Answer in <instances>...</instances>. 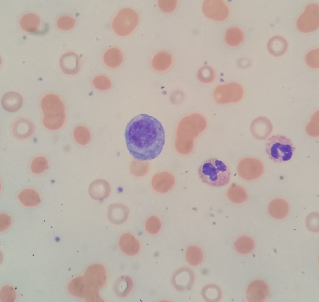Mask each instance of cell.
Here are the masks:
<instances>
[{
    "mask_svg": "<svg viewBox=\"0 0 319 302\" xmlns=\"http://www.w3.org/2000/svg\"><path fill=\"white\" fill-rule=\"evenodd\" d=\"M173 62V57L169 52L164 50L156 53L152 58L151 65L153 69L159 72L165 71L169 69Z\"/></svg>",
    "mask_w": 319,
    "mask_h": 302,
    "instance_id": "cell-21",
    "label": "cell"
},
{
    "mask_svg": "<svg viewBox=\"0 0 319 302\" xmlns=\"http://www.w3.org/2000/svg\"><path fill=\"white\" fill-rule=\"evenodd\" d=\"M41 19L37 15L33 13H28L23 15L19 21L20 26L24 31L30 33H35L39 29Z\"/></svg>",
    "mask_w": 319,
    "mask_h": 302,
    "instance_id": "cell-24",
    "label": "cell"
},
{
    "mask_svg": "<svg viewBox=\"0 0 319 302\" xmlns=\"http://www.w3.org/2000/svg\"><path fill=\"white\" fill-rule=\"evenodd\" d=\"M202 295L205 300L209 301L219 300L221 297V292L220 288L214 285L205 286L202 291Z\"/></svg>",
    "mask_w": 319,
    "mask_h": 302,
    "instance_id": "cell-35",
    "label": "cell"
},
{
    "mask_svg": "<svg viewBox=\"0 0 319 302\" xmlns=\"http://www.w3.org/2000/svg\"><path fill=\"white\" fill-rule=\"evenodd\" d=\"M243 88L236 82H231L217 87L213 92V97L217 103L221 104L235 103L242 98Z\"/></svg>",
    "mask_w": 319,
    "mask_h": 302,
    "instance_id": "cell-7",
    "label": "cell"
},
{
    "mask_svg": "<svg viewBox=\"0 0 319 302\" xmlns=\"http://www.w3.org/2000/svg\"><path fill=\"white\" fill-rule=\"evenodd\" d=\"M319 48L311 50L306 54L305 61L310 67L319 69Z\"/></svg>",
    "mask_w": 319,
    "mask_h": 302,
    "instance_id": "cell-41",
    "label": "cell"
},
{
    "mask_svg": "<svg viewBox=\"0 0 319 302\" xmlns=\"http://www.w3.org/2000/svg\"><path fill=\"white\" fill-rule=\"evenodd\" d=\"M264 170V165L262 162L259 159L253 157L242 159L237 166L239 175L243 179L248 181L259 178L263 174Z\"/></svg>",
    "mask_w": 319,
    "mask_h": 302,
    "instance_id": "cell-9",
    "label": "cell"
},
{
    "mask_svg": "<svg viewBox=\"0 0 319 302\" xmlns=\"http://www.w3.org/2000/svg\"><path fill=\"white\" fill-rule=\"evenodd\" d=\"M129 212V208L123 204H112L110 205L108 208V218L113 224H121L126 221Z\"/></svg>",
    "mask_w": 319,
    "mask_h": 302,
    "instance_id": "cell-18",
    "label": "cell"
},
{
    "mask_svg": "<svg viewBox=\"0 0 319 302\" xmlns=\"http://www.w3.org/2000/svg\"><path fill=\"white\" fill-rule=\"evenodd\" d=\"M234 247L238 253L246 254L251 252L255 247L254 240L247 235H242L238 237L234 243Z\"/></svg>",
    "mask_w": 319,
    "mask_h": 302,
    "instance_id": "cell-30",
    "label": "cell"
},
{
    "mask_svg": "<svg viewBox=\"0 0 319 302\" xmlns=\"http://www.w3.org/2000/svg\"><path fill=\"white\" fill-rule=\"evenodd\" d=\"M319 216L316 212L310 213L307 216L306 220V225L308 229L313 232H317L319 230Z\"/></svg>",
    "mask_w": 319,
    "mask_h": 302,
    "instance_id": "cell-42",
    "label": "cell"
},
{
    "mask_svg": "<svg viewBox=\"0 0 319 302\" xmlns=\"http://www.w3.org/2000/svg\"><path fill=\"white\" fill-rule=\"evenodd\" d=\"M158 5L162 12L165 13H171L176 8L177 1L175 0H160L158 1Z\"/></svg>",
    "mask_w": 319,
    "mask_h": 302,
    "instance_id": "cell-43",
    "label": "cell"
},
{
    "mask_svg": "<svg viewBox=\"0 0 319 302\" xmlns=\"http://www.w3.org/2000/svg\"><path fill=\"white\" fill-rule=\"evenodd\" d=\"M272 123L267 117L261 116L254 120L251 123L250 130L253 136L256 139L265 140L272 132Z\"/></svg>",
    "mask_w": 319,
    "mask_h": 302,
    "instance_id": "cell-14",
    "label": "cell"
},
{
    "mask_svg": "<svg viewBox=\"0 0 319 302\" xmlns=\"http://www.w3.org/2000/svg\"><path fill=\"white\" fill-rule=\"evenodd\" d=\"M110 192V188L108 183L106 180L98 179L96 180L90 185L88 192L93 199L101 200L107 198Z\"/></svg>",
    "mask_w": 319,
    "mask_h": 302,
    "instance_id": "cell-20",
    "label": "cell"
},
{
    "mask_svg": "<svg viewBox=\"0 0 319 302\" xmlns=\"http://www.w3.org/2000/svg\"><path fill=\"white\" fill-rule=\"evenodd\" d=\"M289 210V206L287 202L280 198L273 199L269 202L268 206L269 215L276 219H282L286 217L288 214Z\"/></svg>",
    "mask_w": 319,
    "mask_h": 302,
    "instance_id": "cell-19",
    "label": "cell"
},
{
    "mask_svg": "<svg viewBox=\"0 0 319 302\" xmlns=\"http://www.w3.org/2000/svg\"><path fill=\"white\" fill-rule=\"evenodd\" d=\"M118 243L121 251L127 255L133 256L139 251L140 242L131 233H125L122 234L119 239Z\"/></svg>",
    "mask_w": 319,
    "mask_h": 302,
    "instance_id": "cell-17",
    "label": "cell"
},
{
    "mask_svg": "<svg viewBox=\"0 0 319 302\" xmlns=\"http://www.w3.org/2000/svg\"><path fill=\"white\" fill-rule=\"evenodd\" d=\"M198 172L202 181L210 186L220 187L230 181L231 173L229 167L216 158L204 161L199 167Z\"/></svg>",
    "mask_w": 319,
    "mask_h": 302,
    "instance_id": "cell-2",
    "label": "cell"
},
{
    "mask_svg": "<svg viewBox=\"0 0 319 302\" xmlns=\"http://www.w3.org/2000/svg\"><path fill=\"white\" fill-rule=\"evenodd\" d=\"M269 293V288L263 280L257 279L252 281L246 289V296L250 302H262L267 298Z\"/></svg>",
    "mask_w": 319,
    "mask_h": 302,
    "instance_id": "cell-12",
    "label": "cell"
},
{
    "mask_svg": "<svg viewBox=\"0 0 319 302\" xmlns=\"http://www.w3.org/2000/svg\"><path fill=\"white\" fill-rule=\"evenodd\" d=\"M60 65L64 73L68 75H74L81 69V60L76 53L68 51L62 55L60 60Z\"/></svg>",
    "mask_w": 319,
    "mask_h": 302,
    "instance_id": "cell-13",
    "label": "cell"
},
{
    "mask_svg": "<svg viewBox=\"0 0 319 302\" xmlns=\"http://www.w3.org/2000/svg\"><path fill=\"white\" fill-rule=\"evenodd\" d=\"M16 293L12 287L5 286L1 289L0 298L2 301L12 302L15 300Z\"/></svg>",
    "mask_w": 319,
    "mask_h": 302,
    "instance_id": "cell-44",
    "label": "cell"
},
{
    "mask_svg": "<svg viewBox=\"0 0 319 302\" xmlns=\"http://www.w3.org/2000/svg\"><path fill=\"white\" fill-rule=\"evenodd\" d=\"M227 196L232 203L240 204L245 202L248 198V195L245 189L242 186L233 184L227 189Z\"/></svg>",
    "mask_w": 319,
    "mask_h": 302,
    "instance_id": "cell-28",
    "label": "cell"
},
{
    "mask_svg": "<svg viewBox=\"0 0 319 302\" xmlns=\"http://www.w3.org/2000/svg\"><path fill=\"white\" fill-rule=\"evenodd\" d=\"M76 21L74 18L68 15H64L60 17L56 22L58 27L63 31L72 29L75 26Z\"/></svg>",
    "mask_w": 319,
    "mask_h": 302,
    "instance_id": "cell-40",
    "label": "cell"
},
{
    "mask_svg": "<svg viewBox=\"0 0 319 302\" xmlns=\"http://www.w3.org/2000/svg\"><path fill=\"white\" fill-rule=\"evenodd\" d=\"M185 256L187 261L191 265L197 266L202 261L203 254L201 249L196 245L188 247L186 251Z\"/></svg>",
    "mask_w": 319,
    "mask_h": 302,
    "instance_id": "cell-32",
    "label": "cell"
},
{
    "mask_svg": "<svg viewBox=\"0 0 319 302\" xmlns=\"http://www.w3.org/2000/svg\"><path fill=\"white\" fill-rule=\"evenodd\" d=\"M295 147L291 140L282 135H273L265 144V151L269 158L273 162L281 163L290 160Z\"/></svg>",
    "mask_w": 319,
    "mask_h": 302,
    "instance_id": "cell-3",
    "label": "cell"
},
{
    "mask_svg": "<svg viewBox=\"0 0 319 302\" xmlns=\"http://www.w3.org/2000/svg\"><path fill=\"white\" fill-rule=\"evenodd\" d=\"M18 199L24 206L33 207L37 206L41 202L39 193L34 189L28 188L21 191L18 195Z\"/></svg>",
    "mask_w": 319,
    "mask_h": 302,
    "instance_id": "cell-26",
    "label": "cell"
},
{
    "mask_svg": "<svg viewBox=\"0 0 319 302\" xmlns=\"http://www.w3.org/2000/svg\"><path fill=\"white\" fill-rule=\"evenodd\" d=\"M42 118L56 120L66 116L64 104L57 94L49 93L44 95L40 101Z\"/></svg>",
    "mask_w": 319,
    "mask_h": 302,
    "instance_id": "cell-5",
    "label": "cell"
},
{
    "mask_svg": "<svg viewBox=\"0 0 319 302\" xmlns=\"http://www.w3.org/2000/svg\"><path fill=\"white\" fill-rule=\"evenodd\" d=\"M34 129L32 122L24 117L16 120L12 127L13 135L16 138L20 140H26L30 138L33 134Z\"/></svg>",
    "mask_w": 319,
    "mask_h": 302,
    "instance_id": "cell-15",
    "label": "cell"
},
{
    "mask_svg": "<svg viewBox=\"0 0 319 302\" xmlns=\"http://www.w3.org/2000/svg\"><path fill=\"white\" fill-rule=\"evenodd\" d=\"M146 231L151 234L158 233L161 228V223L157 217L153 215L148 218L145 224Z\"/></svg>",
    "mask_w": 319,
    "mask_h": 302,
    "instance_id": "cell-39",
    "label": "cell"
},
{
    "mask_svg": "<svg viewBox=\"0 0 319 302\" xmlns=\"http://www.w3.org/2000/svg\"><path fill=\"white\" fill-rule=\"evenodd\" d=\"M125 135L128 150L137 161L155 158L161 152L165 143L162 125L157 119L146 114L133 118L126 126Z\"/></svg>",
    "mask_w": 319,
    "mask_h": 302,
    "instance_id": "cell-1",
    "label": "cell"
},
{
    "mask_svg": "<svg viewBox=\"0 0 319 302\" xmlns=\"http://www.w3.org/2000/svg\"><path fill=\"white\" fill-rule=\"evenodd\" d=\"M243 31L236 27H232L226 30L224 37L226 43L229 46H236L240 45L244 39Z\"/></svg>",
    "mask_w": 319,
    "mask_h": 302,
    "instance_id": "cell-31",
    "label": "cell"
},
{
    "mask_svg": "<svg viewBox=\"0 0 319 302\" xmlns=\"http://www.w3.org/2000/svg\"><path fill=\"white\" fill-rule=\"evenodd\" d=\"M68 289L73 296L84 298L87 302H101L102 300L99 295V290L90 285L84 276L72 279L68 285Z\"/></svg>",
    "mask_w": 319,
    "mask_h": 302,
    "instance_id": "cell-6",
    "label": "cell"
},
{
    "mask_svg": "<svg viewBox=\"0 0 319 302\" xmlns=\"http://www.w3.org/2000/svg\"><path fill=\"white\" fill-rule=\"evenodd\" d=\"M1 103L3 108L7 111L15 112L21 107L23 99L21 96L18 93L11 91L4 95Z\"/></svg>",
    "mask_w": 319,
    "mask_h": 302,
    "instance_id": "cell-22",
    "label": "cell"
},
{
    "mask_svg": "<svg viewBox=\"0 0 319 302\" xmlns=\"http://www.w3.org/2000/svg\"><path fill=\"white\" fill-rule=\"evenodd\" d=\"M296 26L301 32L310 33L317 30L319 26V6L316 3L308 4L303 12L298 17Z\"/></svg>",
    "mask_w": 319,
    "mask_h": 302,
    "instance_id": "cell-8",
    "label": "cell"
},
{
    "mask_svg": "<svg viewBox=\"0 0 319 302\" xmlns=\"http://www.w3.org/2000/svg\"><path fill=\"white\" fill-rule=\"evenodd\" d=\"M192 271L187 268H182L176 271L172 277V283L178 290L183 291L190 288L194 281Z\"/></svg>",
    "mask_w": 319,
    "mask_h": 302,
    "instance_id": "cell-16",
    "label": "cell"
},
{
    "mask_svg": "<svg viewBox=\"0 0 319 302\" xmlns=\"http://www.w3.org/2000/svg\"><path fill=\"white\" fill-rule=\"evenodd\" d=\"M152 184L155 191L160 193H164L172 189L174 184V180L169 175H158L153 179Z\"/></svg>",
    "mask_w": 319,
    "mask_h": 302,
    "instance_id": "cell-25",
    "label": "cell"
},
{
    "mask_svg": "<svg viewBox=\"0 0 319 302\" xmlns=\"http://www.w3.org/2000/svg\"><path fill=\"white\" fill-rule=\"evenodd\" d=\"M84 276L90 285L99 290L103 288L107 283V271L105 267L100 264L95 263L89 266Z\"/></svg>",
    "mask_w": 319,
    "mask_h": 302,
    "instance_id": "cell-11",
    "label": "cell"
},
{
    "mask_svg": "<svg viewBox=\"0 0 319 302\" xmlns=\"http://www.w3.org/2000/svg\"><path fill=\"white\" fill-rule=\"evenodd\" d=\"M73 135L76 142L82 146L88 144L91 139L90 131L87 127L83 125L76 126L74 130Z\"/></svg>",
    "mask_w": 319,
    "mask_h": 302,
    "instance_id": "cell-33",
    "label": "cell"
},
{
    "mask_svg": "<svg viewBox=\"0 0 319 302\" xmlns=\"http://www.w3.org/2000/svg\"><path fill=\"white\" fill-rule=\"evenodd\" d=\"M49 161L47 158L43 156H39L34 158L30 164L31 172L35 175H40L44 173L48 169Z\"/></svg>",
    "mask_w": 319,
    "mask_h": 302,
    "instance_id": "cell-34",
    "label": "cell"
},
{
    "mask_svg": "<svg viewBox=\"0 0 319 302\" xmlns=\"http://www.w3.org/2000/svg\"><path fill=\"white\" fill-rule=\"evenodd\" d=\"M92 83L94 87L100 91H106L112 86L110 79L105 75H100L95 77L92 79Z\"/></svg>",
    "mask_w": 319,
    "mask_h": 302,
    "instance_id": "cell-38",
    "label": "cell"
},
{
    "mask_svg": "<svg viewBox=\"0 0 319 302\" xmlns=\"http://www.w3.org/2000/svg\"><path fill=\"white\" fill-rule=\"evenodd\" d=\"M103 61L108 67L115 68L122 63L124 56L121 50L117 47H112L107 50L104 53Z\"/></svg>",
    "mask_w": 319,
    "mask_h": 302,
    "instance_id": "cell-23",
    "label": "cell"
},
{
    "mask_svg": "<svg viewBox=\"0 0 319 302\" xmlns=\"http://www.w3.org/2000/svg\"><path fill=\"white\" fill-rule=\"evenodd\" d=\"M0 229L1 231L7 229L10 225L11 223L10 217L5 213L0 214Z\"/></svg>",
    "mask_w": 319,
    "mask_h": 302,
    "instance_id": "cell-45",
    "label": "cell"
},
{
    "mask_svg": "<svg viewBox=\"0 0 319 302\" xmlns=\"http://www.w3.org/2000/svg\"><path fill=\"white\" fill-rule=\"evenodd\" d=\"M202 10L207 18L217 22L226 20L229 14V9L222 0H206L204 1Z\"/></svg>",
    "mask_w": 319,
    "mask_h": 302,
    "instance_id": "cell-10",
    "label": "cell"
},
{
    "mask_svg": "<svg viewBox=\"0 0 319 302\" xmlns=\"http://www.w3.org/2000/svg\"><path fill=\"white\" fill-rule=\"evenodd\" d=\"M139 21L138 14L135 10L129 7H124L118 11L113 19L112 28L118 36H126L134 31Z\"/></svg>",
    "mask_w": 319,
    "mask_h": 302,
    "instance_id": "cell-4",
    "label": "cell"
},
{
    "mask_svg": "<svg viewBox=\"0 0 319 302\" xmlns=\"http://www.w3.org/2000/svg\"><path fill=\"white\" fill-rule=\"evenodd\" d=\"M215 72L211 67L206 65L202 67L198 70L197 77L202 83L208 84L212 82L215 78Z\"/></svg>",
    "mask_w": 319,
    "mask_h": 302,
    "instance_id": "cell-36",
    "label": "cell"
},
{
    "mask_svg": "<svg viewBox=\"0 0 319 302\" xmlns=\"http://www.w3.org/2000/svg\"><path fill=\"white\" fill-rule=\"evenodd\" d=\"M288 43L287 41L280 36H275L271 38L267 44L269 52L275 56L283 54L287 50Z\"/></svg>",
    "mask_w": 319,
    "mask_h": 302,
    "instance_id": "cell-27",
    "label": "cell"
},
{
    "mask_svg": "<svg viewBox=\"0 0 319 302\" xmlns=\"http://www.w3.org/2000/svg\"><path fill=\"white\" fill-rule=\"evenodd\" d=\"M133 287L132 280L128 276H122L115 282L114 290L118 296L124 297L131 292Z\"/></svg>",
    "mask_w": 319,
    "mask_h": 302,
    "instance_id": "cell-29",
    "label": "cell"
},
{
    "mask_svg": "<svg viewBox=\"0 0 319 302\" xmlns=\"http://www.w3.org/2000/svg\"><path fill=\"white\" fill-rule=\"evenodd\" d=\"M305 130L307 134L310 137H318V110L316 111L311 117L310 121L306 125Z\"/></svg>",
    "mask_w": 319,
    "mask_h": 302,
    "instance_id": "cell-37",
    "label": "cell"
}]
</instances>
